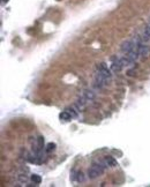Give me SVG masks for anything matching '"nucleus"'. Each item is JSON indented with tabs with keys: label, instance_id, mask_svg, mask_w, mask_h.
<instances>
[{
	"label": "nucleus",
	"instance_id": "f8f14e48",
	"mask_svg": "<svg viewBox=\"0 0 150 187\" xmlns=\"http://www.w3.org/2000/svg\"><path fill=\"white\" fill-rule=\"evenodd\" d=\"M149 24H150V22H149Z\"/></svg>",
	"mask_w": 150,
	"mask_h": 187
},
{
	"label": "nucleus",
	"instance_id": "9d476101",
	"mask_svg": "<svg viewBox=\"0 0 150 187\" xmlns=\"http://www.w3.org/2000/svg\"><path fill=\"white\" fill-rule=\"evenodd\" d=\"M54 149H56V144H54V143H49V144L46 146L45 151H46V153H51V151H53Z\"/></svg>",
	"mask_w": 150,
	"mask_h": 187
},
{
	"label": "nucleus",
	"instance_id": "0eeeda50",
	"mask_svg": "<svg viewBox=\"0 0 150 187\" xmlns=\"http://www.w3.org/2000/svg\"><path fill=\"white\" fill-rule=\"evenodd\" d=\"M104 162L106 163V165H107L109 167H117V166H118V162H117L113 157H111V156H106V157L104 158Z\"/></svg>",
	"mask_w": 150,
	"mask_h": 187
},
{
	"label": "nucleus",
	"instance_id": "1a4fd4ad",
	"mask_svg": "<svg viewBox=\"0 0 150 187\" xmlns=\"http://www.w3.org/2000/svg\"><path fill=\"white\" fill-rule=\"evenodd\" d=\"M31 180H32L33 184H37V185L42 183V178H40L38 174H32V176H31Z\"/></svg>",
	"mask_w": 150,
	"mask_h": 187
},
{
	"label": "nucleus",
	"instance_id": "39448f33",
	"mask_svg": "<svg viewBox=\"0 0 150 187\" xmlns=\"http://www.w3.org/2000/svg\"><path fill=\"white\" fill-rule=\"evenodd\" d=\"M123 67H125V65H123V62H122V59H121V58H118V59L113 60L112 65H111V69H112L113 72H120Z\"/></svg>",
	"mask_w": 150,
	"mask_h": 187
},
{
	"label": "nucleus",
	"instance_id": "9b49d317",
	"mask_svg": "<svg viewBox=\"0 0 150 187\" xmlns=\"http://www.w3.org/2000/svg\"><path fill=\"white\" fill-rule=\"evenodd\" d=\"M76 180H77L79 183H83V181H84V174H83L82 172H79V173L76 174Z\"/></svg>",
	"mask_w": 150,
	"mask_h": 187
},
{
	"label": "nucleus",
	"instance_id": "7ed1b4c3",
	"mask_svg": "<svg viewBox=\"0 0 150 187\" xmlns=\"http://www.w3.org/2000/svg\"><path fill=\"white\" fill-rule=\"evenodd\" d=\"M97 73L98 74H100L102 76H104L107 81L111 79V76H112V74H111V72H110V69L105 66V63H100V65H98L97 66Z\"/></svg>",
	"mask_w": 150,
	"mask_h": 187
},
{
	"label": "nucleus",
	"instance_id": "423d86ee",
	"mask_svg": "<svg viewBox=\"0 0 150 187\" xmlns=\"http://www.w3.org/2000/svg\"><path fill=\"white\" fill-rule=\"evenodd\" d=\"M80 97H82L87 103H89V102H91V100L95 98V93H93V91H91V90H84Z\"/></svg>",
	"mask_w": 150,
	"mask_h": 187
},
{
	"label": "nucleus",
	"instance_id": "20e7f679",
	"mask_svg": "<svg viewBox=\"0 0 150 187\" xmlns=\"http://www.w3.org/2000/svg\"><path fill=\"white\" fill-rule=\"evenodd\" d=\"M137 52H139V57H140V58H144V57H147V56L149 54L150 52L149 46L144 45V43L139 44V45H137Z\"/></svg>",
	"mask_w": 150,
	"mask_h": 187
},
{
	"label": "nucleus",
	"instance_id": "f257e3e1",
	"mask_svg": "<svg viewBox=\"0 0 150 187\" xmlns=\"http://www.w3.org/2000/svg\"><path fill=\"white\" fill-rule=\"evenodd\" d=\"M107 167L106 163L103 160V162H95L91 164L90 169L88 170V178L89 179H96L97 177L102 176L105 171V169Z\"/></svg>",
	"mask_w": 150,
	"mask_h": 187
},
{
	"label": "nucleus",
	"instance_id": "f03ea898",
	"mask_svg": "<svg viewBox=\"0 0 150 187\" xmlns=\"http://www.w3.org/2000/svg\"><path fill=\"white\" fill-rule=\"evenodd\" d=\"M136 43L134 40H126L121 44V52L123 54H128L129 52H132L135 47H136Z\"/></svg>",
	"mask_w": 150,
	"mask_h": 187
},
{
	"label": "nucleus",
	"instance_id": "6e6552de",
	"mask_svg": "<svg viewBox=\"0 0 150 187\" xmlns=\"http://www.w3.org/2000/svg\"><path fill=\"white\" fill-rule=\"evenodd\" d=\"M59 117H60V119H61V120H65V121H68V120H70V119H72V116L69 114V112H68V111H63V112H61Z\"/></svg>",
	"mask_w": 150,
	"mask_h": 187
}]
</instances>
